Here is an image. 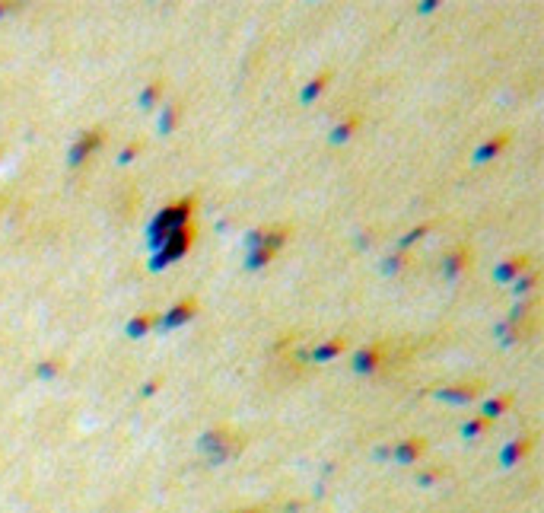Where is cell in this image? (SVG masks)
<instances>
[{"label": "cell", "mask_w": 544, "mask_h": 513, "mask_svg": "<svg viewBox=\"0 0 544 513\" xmlns=\"http://www.w3.org/2000/svg\"><path fill=\"white\" fill-rule=\"evenodd\" d=\"M506 144H510V131H506V134H496V138H494V140H487V144H484V147H481V150H477V153H475V163H477V166H481V163H487V160H490V156H496V153L503 150V147H506Z\"/></svg>", "instance_id": "obj_14"}, {"label": "cell", "mask_w": 544, "mask_h": 513, "mask_svg": "<svg viewBox=\"0 0 544 513\" xmlns=\"http://www.w3.org/2000/svg\"><path fill=\"white\" fill-rule=\"evenodd\" d=\"M271 258H274V252H271V249H252V252H248V268L258 271V268H264Z\"/></svg>", "instance_id": "obj_20"}, {"label": "cell", "mask_w": 544, "mask_h": 513, "mask_svg": "<svg viewBox=\"0 0 544 513\" xmlns=\"http://www.w3.org/2000/svg\"><path fill=\"white\" fill-rule=\"evenodd\" d=\"M328 80H331V70H322L315 80H309V86L303 90V102H312L315 96H322L325 86H328Z\"/></svg>", "instance_id": "obj_16"}, {"label": "cell", "mask_w": 544, "mask_h": 513, "mask_svg": "<svg viewBox=\"0 0 544 513\" xmlns=\"http://www.w3.org/2000/svg\"><path fill=\"white\" fill-rule=\"evenodd\" d=\"M490 424H494V421H490V418H484V415L481 418H471V421L462 424V434H465V437H477V434H484Z\"/></svg>", "instance_id": "obj_19"}, {"label": "cell", "mask_w": 544, "mask_h": 513, "mask_svg": "<svg viewBox=\"0 0 544 513\" xmlns=\"http://www.w3.org/2000/svg\"><path fill=\"white\" fill-rule=\"evenodd\" d=\"M175 121H179V105H169V109H165V115L159 118V131L169 134L175 128Z\"/></svg>", "instance_id": "obj_21"}, {"label": "cell", "mask_w": 544, "mask_h": 513, "mask_svg": "<svg viewBox=\"0 0 544 513\" xmlns=\"http://www.w3.org/2000/svg\"><path fill=\"white\" fill-rule=\"evenodd\" d=\"M140 150H144V144H140V140H131V144H128V147H124V150H121V156H118V163H121V166H128V163H131V160H134V156H137Z\"/></svg>", "instance_id": "obj_24"}, {"label": "cell", "mask_w": 544, "mask_h": 513, "mask_svg": "<svg viewBox=\"0 0 544 513\" xmlns=\"http://www.w3.org/2000/svg\"><path fill=\"white\" fill-rule=\"evenodd\" d=\"M159 96H163V84H159V80H153V84L147 86L144 93H140V109H153V105L159 102Z\"/></svg>", "instance_id": "obj_18"}, {"label": "cell", "mask_w": 544, "mask_h": 513, "mask_svg": "<svg viewBox=\"0 0 544 513\" xmlns=\"http://www.w3.org/2000/svg\"><path fill=\"white\" fill-rule=\"evenodd\" d=\"M379 367H386V345H369L353 354V370L357 373H376Z\"/></svg>", "instance_id": "obj_5"}, {"label": "cell", "mask_w": 544, "mask_h": 513, "mask_svg": "<svg viewBox=\"0 0 544 513\" xmlns=\"http://www.w3.org/2000/svg\"><path fill=\"white\" fill-rule=\"evenodd\" d=\"M194 312H198V300H194V297H185V300H179V303H175L172 309L165 312V316H159L156 328H159V332L179 328V326H185V322L194 319Z\"/></svg>", "instance_id": "obj_4"}, {"label": "cell", "mask_w": 544, "mask_h": 513, "mask_svg": "<svg viewBox=\"0 0 544 513\" xmlns=\"http://www.w3.org/2000/svg\"><path fill=\"white\" fill-rule=\"evenodd\" d=\"M427 229H430V223H423V227H417V229H411V233H407V236H404V239H401V243H398V246H401V249H407V246H414V243H417V239H421V236H423V233H427Z\"/></svg>", "instance_id": "obj_25"}, {"label": "cell", "mask_w": 544, "mask_h": 513, "mask_svg": "<svg viewBox=\"0 0 544 513\" xmlns=\"http://www.w3.org/2000/svg\"><path fill=\"white\" fill-rule=\"evenodd\" d=\"M535 284H538V271H529V274H519L512 287H516V293H529Z\"/></svg>", "instance_id": "obj_22"}, {"label": "cell", "mask_w": 544, "mask_h": 513, "mask_svg": "<svg viewBox=\"0 0 544 513\" xmlns=\"http://www.w3.org/2000/svg\"><path fill=\"white\" fill-rule=\"evenodd\" d=\"M436 479H442V469H436V472H421V475H417V485H433Z\"/></svg>", "instance_id": "obj_26"}, {"label": "cell", "mask_w": 544, "mask_h": 513, "mask_svg": "<svg viewBox=\"0 0 544 513\" xmlns=\"http://www.w3.org/2000/svg\"><path fill=\"white\" fill-rule=\"evenodd\" d=\"M200 450L207 453V462L210 465H220V462H226L229 456L242 453V437L233 427H214L210 434H204Z\"/></svg>", "instance_id": "obj_2"}, {"label": "cell", "mask_w": 544, "mask_h": 513, "mask_svg": "<svg viewBox=\"0 0 544 513\" xmlns=\"http://www.w3.org/2000/svg\"><path fill=\"white\" fill-rule=\"evenodd\" d=\"M427 453V440L423 437H411V440H401L398 446L392 450V459H398L401 465H414L417 459Z\"/></svg>", "instance_id": "obj_7"}, {"label": "cell", "mask_w": 544, "mask_h": 513, "mask_svg": "<svg viewBox=\"0 0 544 513\" xmlns=\"http://www.w3.org/2000/svg\"><path fill=\"white\" fill-rule=\"evenodd\" d=\"M360 128V115H351V118H344L334 131H331V144H344V140H351V134Z\"/></svg>", "instance_id": "obj_15"}, {"label": "cell", "mask_w": 544, "mask_h": 513, "mask_svg": "<svg viewBox=\"0 0 544 513\" xmlns=\"http://www.w3.org/2000/svg\"><path fill=\"white\" fill-rule=\"evenodd\" d=\"M529 453H531V437L512 440V444H506V450L500 453V462H503V465H516L519 459H525Z\"/></svg>", "instance_id": "obj_12"}, {"label": "cell", "mask_w": 544, "mask_h": 513, "mask_svg": "<svg viewBox=\"0 0 544 513\" xmlns=\"http://www.w3.org/2000/svg\"><path fill=\"white\" fill-rule=\"evenodd\" d=\"M159 382H163V376H153V380H150V382H147V386H144V396H153V392H156V389H159Z\"/></svg>", "instance_id": "obj_27"}, {"label": "cell", "mask_w": 544, "mask_h": 513, "mask_svg": "<svg viewBox=\"0 0 544 513\" xmlns=\"http://www.w3.org/2000/svg\"><path fill=\"white\" fill-rule=\"evenodd\" d=\"M344 351H347V338H331V341H325V345L312 347L309 357L315 364H325V361H334V357H341Z\"/></svg>", "instance_id": "obj_11"}, {"label": "cell", "mask_w": 544, "mask_h": 513, "mask_svg": "<svg viewBox=\"0 0 544 513\" xmlns=\"http://www.w3.org/2000/svg\"><path fill=\"white\" fill-rule=\"evenodd\" d=\"M7 13H10V4H0V20H4Z\"/></svg>", "instance_id": "obj_28"}, {"label": "cell", "mask_w": 544, "mask_h": 513, "mask_svg": "<svg viewBox=\"0 0 544 513\" xmlns=\"http://www.w3.org/2000/svg\"><path fill=\"white\" fill-rule=\"evenodd\" d=\"M0 153H4V147H0Z\"/></svg>", "instance_id": "obj_30"}, {"label": "cell", "mask_w": 544, "mask_h": 513, "mask_svg": "<svg viewBox=\"0 0 544 513\" xmlns=\"http://www.w3.org/2000/svg\"><path fill=\"white\" fill-rule=\"evenodd\" d=\"M525 268H529V255H512L494 271V278L500 281V284H516V278L525 274Z\"/></svg>", "instance_id": "obj_10"}, {"label": "cell", "mask_w": 544, "mask_h": 513, "mask_svg": "<svg viewBox=\"0 0 544 513\" xmlns=\"http://www.w3.org/2000/svg\"><path fill=\"white\" fill-rule=\"evenodd\" d=\"M191 239H194V227H191V223H188V227H182V229H175V233H169V236H165V243L159 246L156 255H153L150 268L159 271V268H165L169 262L182 258L188 249H191Z\"/></svg>", "instance_id": "obj_3"}, {"label": "cell", "mask_w": 544, "mask_h": 513, "mask_svg": "<svg viewBox=\"0 0 544 513\" xmlns=\"http://www.w3.org/2000/svg\"><path fill=\"white\" fill-rule=\"evenodd\" d=\"M156 322H159L156 312H140V316H134V319L128 322V335H131V338H144L150 328H156Z\"/></svg>", "instance_id": "obj_13"}, {"label": "cell", "mask_w": 544, "mask_h": 513, "mask_svg": "<svg viewBox=\"0 0 544 513\" xmlns=\"http://www.w3.org/2000/svg\"><path fill=\"white\" fill-rule=\"evenodd\" d=\"M102 128H96V131H90V134H80V138H76V144L70 147V166H83V163H86V156H90L93 150H96L99 144H102Z\"/></svg>", "instance_id": "obj_6"}, {"label": "cell", "mask_w": 544, "mask_h": 513, "mask_svg": "<svg viewBox=\"0 0 544 513\" xmlns=\"http://www.w3.org/2000/svg\"><path fill=\"white\" fill-rule=\"evenodd\" d=\"M512 405V392H506V396H500V399H490L487 405H484V418H490V421H494L496 415H500V411H506Z\"/></svg>", "instance_id": "obj_17"}, {"label": "cell", "mask_w": 544, "mask_h": 513, "mask_svg": "<svg viewBox=\"0 0 544 513\" xmlns=\"http://www.w3.org/2000/svg\"><path fill=\"white\" fill-rule=\"evenodd\" d=\"M477 389H481V382H462V386H449V389H440L436 392V399H442V402H452V405H468L477 399Z\"/></svg>", "instance_id": "obj_8"}, {"label": "cell", "mask_w": 544, "mask_h": 513, "mask_svg": "<svg viewBox=\"0 0 544 513\" xmlns=\"http://www.w3.org/2000/svg\"><path fill=\"white\" fill-rule=\"evenodd\" d=\"M468 262H471V249H468V243L455 246V249L446 255V268H442V274H446L449 281H455L465 268H468Z\"/></svg>", "instance_id": "obj_9"}, {"label": "cell", "mask_w": 544, "mask_h": 513, "mask_svg": "<svg viewBox=\"0 0 544 513\" xmlns=\"http://www.w3.org/2000/svg\"><path fill=\"white\" fill-rule=\"evenodd\" d=\"M191 211H194V198H182L179 204L159 211V214L153 217V223H150V246L153 249H159L169 233L188 227V223H191Z\"/></svg>", "instance_id": "obj_1"}, {"label": "cell", "mask_w": 544, "mask_h": 513, "mask_svg": "<svg viewBox=\"0 0 544 513\" xmlns=\"http://www.w3.org/2000/svg\"><path fill=\"white\" fill-rule=\"evenodd\" d=\"M61 364L57 361H45V364H39V370H35V376H41V380H51V376H57L61 373Z\"/></svg>", "instance_id": "obj_23"}, {"label": "cell", "mask_w": 544, "mask_h": 513, "mask_svg": "<svg viewBox=\"0 0 544 513\" xmlns=\"http://www.w3.org/2000/svg\"><path fill=\"white\" fill-rule=\"evenodd\" d=\"M242 513H261V510H242Z\"/></svg>", "instance_id": "obj_29"}]
</instances>
